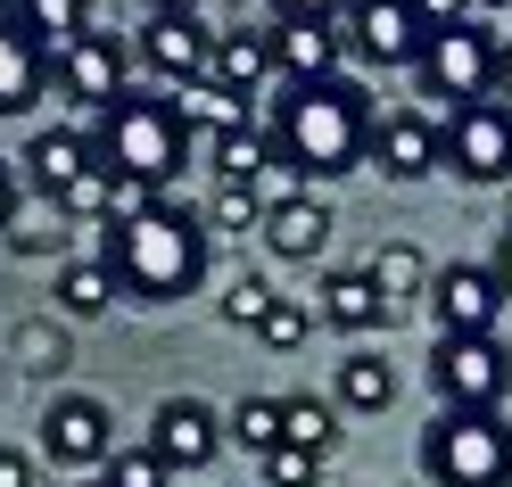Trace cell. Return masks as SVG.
<instances>
[{
    "instance_id": "cb8c5ba5",
    "label": "cell",
    "mask_w": 512,
    "mask_h": 487,
    "mask_svg": "<svg viewBox=\"0 0 512 487\" xmlns=\"http://www.w3.org/2000/svg\"><path fill=\"white\" fill-rule=\"evenodd\" d=\"M281 446H306L331 463L339 446V397H281Z\"/></svg>"
},
{
    "instance_id": "8d00e7d4",
    "label": "cell",
    "mask_w": 512,
    "mask_h": 487,
    "mask_svg": "<svg viewBox=\"0 0 512 487\" xmlns=\"http://www.w3.org/2000/svg\"><path fill=\"white\" fill-rule=\"evenodd\" d=\"M0 487H34V454H17V446H0Z\"/></svg>"
},
{
    "instance_id": "277c9868",
    "label": "cell",
    "mask_w": 512,
    "mask_h": 487,
    "mask_svg": "<svg viewBox=\"0 0 512 487\" xmlns=\"http://www.w3.org/2000/svg\"><path fill=\"white\" fill-rule=\"evenodd\" d=\"M430 487H512V421L504 413H446L422 430Z\"/></svg>"
},
{
    "instance_id": "83f0119b",
    "label": "cell",
    "mask_w": 512,
    "mask_h": 487,
    "mask_svg": "<svg viewBox=\"0 0 512 487\" xmlns=\"http://www.w3.org/2000/svg\"><path fill=\"white\" fill-rule=\"evenodd\" d=\"M306 331H314V306H306V298H273V306H265V322H256V339L281 347V355L306 347Z\"/></svg>"
},
{
    "instance_id": "ac0fdd59",
    "label": "cell",
    "mask_w": 512,
    "mask_h": 487,
    "mask_svg": "<svg viewBox=\"0 0 512 487\" xmlns=\"http://www.w3.org/2000/svg\"><path fill=\"white\" fill-rule=\"evenodd\" d=\"M42 83H50V50L17 25H0V116H25L42 100Z\"/></svg>"
},
{
    "instance_id": "5bb4252c",
    "label": "cell",
    "mask_w": 512,
    "mask_h": 487,
    "mask_svg": "<svg viewBox=\"0 0 512 487\" xmlns=\"http://www.w3.org/2000/svg\"><path fill=\"white\" fill-rule=\"evenodd\" d=\"M141 58H149L166 83H207V67H215V34H207L199 17H149Z\"/></svg>"
},
{
    "instance_id": "74e56055",
    "label": "cell",
    "mask_w": 512,
    "mask_h": 487,
    "mask_svg": "<svg viewBox=\"0 0 512 487\" xmlns=\"http://www.w3.org/2000/svg\"><path fill=\"white\" fill-rule=\"evenodd\" d=\"M488 273H496V289H504V298H512V223H504V232H496V265H488Z\"/></svg>"
},
{
    "instance_id": "603a6c76",
    "label": "cell",
    "mask_w": 512,
    "mask_h": 487,
    "mask_svg": "<svg viewBox=\"0 0 512 487\" xmlns=\"http://www.w3.org/2000/svg\"><path fill=\"white\" fill-rule=\"evenodd\" d=\"M207 157H215V182H248L256 190V174H265V157H273V133H256V124L240 116V124H223V133L207 141Z\"/></svg>"
},
{
    "instance_id": "f6af8a7d",
    "label": "cell",
    "mask_w": 512,
    "mask_h": 487,
    "mask_svg": "<svg viewBox=\"0 0 512 487\" xmlns=\"http://www.w3.org/2000/svg\"><path fill=\"white\" fill-rule=\"evenodd\" d=\"M504 50H512V42H504Z\"/></svg>"
},
{
    "instance_id": "d590c367",
    "label": "cell",
    "mask_w": 512,
    "mask_h": 487,
    "mask_svg": "<svg viewBox=\"0 0 512 487\" xmlns=\"http://www.w3.org/2000/svg\"><path fill=\"white\" fill-rule=\"evenodd\" d=\"M273 9H281V25H339L356 0H273Z\"/></svg>"
},
{
    "instance_id": "7bdbcfd3",
    "label": "cell",
    "mask_w": 512,
    "mask_h": 487,
    "mask_svg": "<svg viewBox=\"0 0 512 487\" xmlns=\"http://www.w3.org/2000/svg\"><path fill=\"white\" fill-rule=\"evenodd\" d=\"M471 9H512V0H471Z\"/></svg>"
},
{
    "instance_id": "5b68a950",
    "label": "cell",
    "mask_w": 512,
    "mask_h": 487,
    "mask_svg": "<svg viewBox=\"0 0 512 487\" xmlns=\"http://www.w3.org/2000/svg\"><path fill=\"white\" fill-rule=\"evenodd\" d=\"M496 58H504V42L488 34V25H479V17H455V25H430L413 83H422V100L471 108V100H496Z\"/></svg>"
},
{
    "instance_id": "9a60e30c",
    "label": "cell",
    "mask_w": 512,
    "mask_h": 487,
    "mask_svg": "<svg viewBox=\"0 0 512 487\" xmlns=\"http://www.w3.org/2000/svg\"><path fill=\"white\" fill-rule=\"evenodd\" d=\"M91 166H100V149H91V133H75V124H50V133L25 141V174L42 182V199H50V207L67 199V190H75Z\"/></svg>"
},
{
    "instance_id": "8992f818",
    "label": "cell",
    "mask_w": 512,
    "mask_h": 487,
    "mask_svg": "<svg viewBox=\"0 0 512 487\" xmlns=\"http://www.w3.org/2000/svg\"><path fill=\"white\" fill-rule=\"evenodd\" d=\"M438 166L455 182H512V100H471V108H446L438 124Z\"/></svg>"
},
{
    "instance_id": "6da1fadb",
    "label": "cell",
    "mask_w": 512,
    "mask_h": 487,
    "mask_svg": "<svg viewBox=\"0 0 512 487\" xmlns=\"http://www.w3.org/2000/svg\"><path fill=\"white\" fill-rule=\"evenodd\" d=\"M372 91L356 75H331V83H290V100L273 116V157L306 182H339L372 157Z\"/></svg>"
},
{
    "instance_id": "30bf717a",
    "label": "cell",
    "mask_w": 512,
    "mask_h": 487,
    "mask_svg": "<svg viewBox=\"0 0 512 487\" xmlns=\"http://www.w3.org/2000/svg\"><path fill=\"white\" fill-rule=\"evenodd\" d=\"M42 454H50V463H67V471H91V463L108 471V454H116L108 405L100 397H50L42 405Z\"/></svg>"
},
{
    "instance_id": "60d3db41",
    "label": "cell",
    "mask_w": 512,
    "mask_h": 487,
    "mask_svg": "<svg viewBox=\"0 0 512 487\" xmlns=\"http://www.w3.org/2000/svg\"><path fill=\"white\" fill-rule=\"evenodd\" d=\"M157 17H199V0H149Z\"/></svg>"
},
{
    "instance_id": "7402d4cb",
    "label": "cell",
    "mask_w": 512,
    "mask_h": 487,
    "mask_svg": "<svg viewBox=\"0 0 512 487\" xmlns=\"http://www.w3.org/2000/svg\"><path fill=\"white\" fill-rule=\"evenodd\" d=\"M9 9H17V34H34L50 58L75 34H91V0H9Z\"/></svg>"
},
{
    "instance_id": "52a82bcc",
    "label": "cell",
    "mask_w": 512,
    "mask_h": 487,
    "mask_svg": "<svg viewBox=\"0 0 512 487\" xmlns=\"http://www.w3.org/2000/svg\"><path fill=\"white\" fill-rule=\"evenodd\" d=\"M430 388L446 413H496L512 397V347L504 339H438L430 347Z\"/></svg>"
},
{
    "instance_id": "f35d334b",
    "label": "cell",
    "mask_w": 512,
    "mask_h": 487,
    "mask_svg": "<svg viewBox=\"0 0 512 487\" xmlns=\"http://www.w3.org/2000/svg\"><path fill=\"white\" fill-rule=\"evenodd\" d=\"M422 17L430 25H455V17H471V0H422Z\"/></svg>"
},
{
    "instance_id": "836d02e7",
    "label": "cell",
    "mask_w": 512,
    "mask_h": 487,
    "mask_svg": "<svg viewBox=\"0 0 512 487\" xmlns=\"http://www.w3.org/2000/svg\"><path fill=\"white\" fill-rule=\"evenodd\" d=\"M58 215H83V223H108V166H91L67 199H58Z\"/></svg>"
},
{
    "instance_id": "e575fe53",
    "label": "cell",
    "mask_w": 512,
    "mask_h": 487,
    "mask_svg": "<svg viewBox=\"0 0 512 487\" xmlns=\"http://www.w3.org/2000/svg\"><path fill=\"white\" fill-rule=\"evenodd\" d=\"M157 207V190L149 182H133V174H108V223H141Z\"/></svg>"
},
{
    "instance_id": "3957f363",
    "label": "cell",
    "mask_w": 512,
    "mask_h": 487,
    "mask_svg": "<svg viewBox=\"0 0 512 487\" xmlns=\"http://www.w3.org/2000/svg\"><path fill=\"white\" fill-rule=\"evenodd\" d=\"M108 174H133L149 190H166L190 157V124H182V100L166 91H124L116 108H100V133H91Z\"/></svg>"
},
{
    "instance_id": "d4e9b609",
    "label": "cell",
    "mask_w": 512,
    "mask_h": 487,
    "mask_svg": "<svg viewBox=\"0 0 512 487\" xmlns=\"http://www.w3.org/2000/svg\"><path fill=\"white\" fill-rule=\"evenodd\" d=\"M50 298H58V314L91 322V314H108V306H116V273L100 265V256H83V265H67V273L50 281Z\"/></svg>"
},
{
    "instance_id": "ba28073f",
    "label": "cell",
    "mask_w": 512,
    "mask_h": 487,
    "mask_svg": "<svg viewBox=\"0 0 512 487\" xmlns=\"http://www.w3.org/2000/svg\"><path fill=\"white\" fill-rule=\"evenodd\" d=\"M339 34H347L356 58H372V67H422L430 17H422V0H356V9L339 17Z\"/></svg>"
},
{
    "instance_id": "f546056e",
    "label": "cell",
    "mask_w": 512,
    "mask_h": 487,
    "mask_svg": "<svg viewBox=\"0 0 512 487\" xmlns=\"http://www.w3.org/2000/svg\"><path fill=\"white\" fill-rule=\"evenodd\" d=\"M9 347H17V364H25V372H58V364H67V339H58L50 322H17V339H9Z\"/></svg>"
},
{
    "instance_id": "4fadbf2b",
    "label": "cell",
    "mask_w": 512,
    "mask_h": 487,
    "mask_svg": "<svg viewBox=\"0 0 512 487\" xmlns=\"http://www.w3.org/2000/svg\"><path fill=\"white\" fill-rule=\"evenodd\" d=\"M372 166L389 174V182H422V174H438V116H422V108H389L372 124Z\"/></svg>"
},
{
    "instance_id": "4316f807",
    "label": "cell",
    "mask_w": 512,
    "mask_h": 487,
    "mask_svg": "<svg viewBox=\"0 0 512 487\" xmlns=\"http://www.w3.org/2000/svg\"><path fill=\"white\" fill-rule=\"evenodd\" d=\"M223 438H232V446H248L256 463H265V454L281 446V397H240L232 413H223Z\"/></svg>"
},
{
    "instance_id": "b9f144b4",
    "label": "cell",
    "mask_w": 512,
    "mask_h": 487,
    "mask_svg": "<svg viewBox=\"0 0 512 487\" xmlns=\"http://www.w3.org/2000/svg\"><path fill=\"white\" fill-rule=\"evenodd\" d=\"M496 91H504V100H512V50L496 58Z\"/></svg>"
},
{
    "instance_id": "44dd1931",
    "label": "cell",
    "mask_w": 512,
    "mask_h": 487,
    "mask_svg": "<svg viewBox=\"0 0 512 487\" xmlns=\"http://www.w3.org/2000/svg\"><path fill=\"white\" fill-rule=\"evenodd\" d=\"M364 273H372V289H380V306H389V314H405L413 298H430V265H422V248H405V240H389Z\"/></svg>"
},
{
    "instance_id": "8fae6325",
    "label": "cell",
    "mask_w": 512,
    "mask_h": 487,
    "mask_svg": "<svg viewBox=\"0 0 512 487\" xmlns=\"http://www.w3.org/2000/svg\"><path fill=\"white\" fill-rule=\"evenodd\" d=\"M124 67H133V58H124V42L116 34H75L67 50L50 58V75H58V91H67V100H83V108H116L124 91Z\"/></svg>"
},
{
    "instance_id": "f1b7e54d",
    "label": "cell",
    "mask_w": 512,
    "mask_h": 487,
    "mask_svg": "<svg viewBox=\"0 0 512 487\" xmlns=\"http://www.w3.org/2000/svg\"><path fill=\"white\" fill-rule=\"evenodd\" d=\"M256 223H265V199L248 182H223L215 207H207V232H256Z\"/></svg>"
},
{
    "instance_id": "9c48e42d",
    "label": "cell",
    "mask_w": 512,
    "mask_h": 487,
    "mask_svg": "<svg viewBox=\"0 0 512 487\" xmlns=\"http://www.w3.org/2000/svg\"><path fill=\"white\" fill-rule=\"evenodd\" d=\"M496 314H504V289L488 265H446L430 281V322L438 339H496Z\"/></svg>"
},
{
    "instance_id": "484cf974",
    "label": "cell",
    "mask_w": 512,
    "mask_h": 487,
    "mask_svg": "<svg viewBox=\"0 0 512 487\" xmlns=\"http://www.w3.org/2000/svg\"><path fill=\"white\" fill-rule=\"evenodd\" d=\"M389 397H397V372L380 364L372 347H356V355L339 364V405H347V413H380Z\"/></svg>"
},
{
    "instance_id": "e0dca14e",
    "label": "cell",
    "mask_w": 512,
    "mask_h": 487,
    "mask_svg": "<svg viewBox=\"0 0 512 487\" xmlns=\"http://www.w3.org/2000/svg\"><path fill=\"white\" fill-rule=\"evenodd\" d=\"M347 58V34L339 25H273V67L290 83H331Z\"/></svg>"
},
{
    "instance_id": "d6986e66",
    "label": "cell",
    "mask_w": 512,
    "mask_h": 487,
    "mask_svg": "<svg viewBox=\"0 0 512 487\" xmlns=\"http://www.w3.org/2000/svg\"><path fill=\"white\" fill-rule=\"evenodd\" d=\"M273 75V34H223L215 42V67L207 83L223 91V100H256V83Z\"/></svg>"
},
{
    "instance_id": "2e32d148",
    "label": "cell",
    "mask_w": 512,
    "mask_h": 487,
    "mask_svg": "<svg viewBox=\"0 0 512 487\" xmlns=\"http://www.w3.org/2000/svg\"><path fill=\"white\" fill-rule=\"evenodd\" d=\"M256 232H265L273 256H290V265H314V256L331 248V207L314 199V190H298V199H273Z\"/></svg>"
},
{
    "instance_id": "7a4b0ae2",
    "label": "cell",
    "mask_w": 512,
    "mask_h": 487,
    "mask_svg": "<svg viewBox=\"0 0 512 487\" xmlns=\"http://www.w3.org/2000/svg\"><path fill=\"white\" fill-rule=\"evenodd\" d=\"M207 215H190V207H149L141 223H108V256L100 265L116 273L124 298H141V306H174L190 298V289L207 281Z\"/></svg>"
},
{
    "instance_id": "4dcf8cb0",
    "label": "cell",
    "mask_w": 512,
    "mask_h": 487,
    "mask_svg": "<svg viewBox=\"0 0 512 487\" xmlns=\"http://www.w3.org/2000/svg\"><path fill=\"white\" fill-rule=\"evenodd\" d=\"M281 298L273 281H256V273H240L232 289H223V322H240V331H256V322H265V306Z\"/></svg>"
},
{
    "instance_id": "1f68e13d",
    "label": "cell",
    "mask_w": 512,
    "mask_h": 487,
    "mask_svg": "<svg viewBox=\"0 0 512 487\" xmlns=\"http://www.w3.org/2000/svg\"><path fill=\"white\" fill-rule=\"evenodd\" d=\"M265 487H323V454L273 446V454H265Z\"/></svg>"
},
{
    "instance_id": "ab89813d",
    "label": "cell",
    "mask_w": 512,
    "mask_h": 487,
    "mask_svg": "<svg viewBox=\"0 0 512 487\" xmlns=\"http://www.w3.org/2000/svg\"><path fill=\"white\" fill-rule=\"evenodd\" d=\"M9 223H17V174L0 166V232H9Z\"/></svg>"
},
{
    "instance_id": "d6a6232c",
    "label": "cell",
    "mask_w": 512,
    "mask_h": 487,
    "mask_svg": "<svg viewBox=\"0 0 512 487\" xmlns=\"http://www.w3.org/2000/svg\"><path fill=\"white\" fill-rule=\"evenodd\" d=\"M108 487H174V471L149 446H133V454H108Z\"/></svg>"
},
{
    "instance_id": "7c38bea8",
    "label": "cell",
    "mask_w": 512,
    "mask_h": 487,
    "mask_svg": "<svg viewBox=\"0 0 512 487\" xmlns=\"http://www.w3.org/2000/svg\"><path fill=\"white\" fill-rule=\"evenodd\" d=\"M149 454L166 471H207L215 454H223V413L199 405V397H166L157 421H149Z\"/></svg>"
},
{
    "instance_id": "ffe728a7",
    "label": "cell",
    "mask_w": 512,
    "mask_h": 487,
    "mask_svg": "<svg viewBox=\"0 0 512 487\" xmlns=\"http://www.w3.org/2000/svg\"><path fill=\"white\" fill-rule=\"evenodd\" d=\"M323 322H339V331H389V306H380V289H372V273L356 265V273H331L323 281Z\"/></svg>"
},
{
    "instance_id": "ee69618b",
    "label": "cell",
    "mask_w": 512,
    "mask_h": 487,
    "mask_svg": "<svg viewBox=\"0 0 512 487\" xmlns=\"http://www.w3.org/2000/svg\"><path fill=\"white\" fill-rule=\"evenodd\" d=\"M83 487H108V479H83Z\"/></svg>"
}]
</instances>
